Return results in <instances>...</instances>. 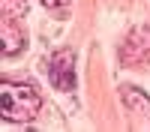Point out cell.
Returning a JSON list of instances; mask_svg holds the SVG:
<instances>
[{
  "label": "cell",
  "mask_w": 150,
  "mask_h": 132,
  "mask_svg": "<svg viewBox=\"0 0 150 132\" xmlns=\"http://www.w3.org/2000/svg\"><path fill=\"white\" fill-rule=\"evenodd\" d=\"M42 6L51 9V12H57V15H66L69 6H72V0H42Z\"/></svg>",
  "instance_id": "obj_5"
},
{
  "label": "cell",
  "mask_w": 150,
  "mask_h": 132,
  "mask_svg": "<svg viewBox=\"0 0 150 132\" xmlns=\"http://www.w3.org/2000/svg\"><path fill=\"white\" fill-rule=\"evenodd\" d=\"M42 99L33 84L24 81H3L0 84V114L12 123H27L39 114Z\"/></svg>",
  "instance_id": "obj_1"
},
{
  "label": "cell",
  "mask_w": 150,
  "mask_h": 132,
  "mask_svg": "<svg viewBox=\"0 0 150 132\" xmlns=\"http://www.w3.org/2000/svg\"><path fill=\"white\" fill-rule=\"evenodd\" d=\"M21 45H24V36H21V30H18V24L12 21V18H6L3 21V54H18L21 51Z\"/></svg>",
  "instance_id": "obj_3"
},
{
  "label": "cell",
  "mask_w": 150,
  "mask_h": 132,
  "mask_svg": "<svg viewBox=\"0 0 150 132\" xmlns=\"http://www.w3.org/2000/svg\"><path fill=\"white\" fill-rule=\"evenodd\" d=\"M123 102H126V108L132 114H150V99L135 87H123Z\"/></svg>",
  "instance_id": "obj_4"
},
{
  "label": "cell",
  "mask_w": 150,
  "mask_h": 132,
  "mask_svg": "<svg viewBox=\"0 0 150 132\" xmlns=\"http://www.w3.org/2000/svg\"><path fill=\"white\" fill-rule=\"evenodd\" d=\"M48 78H51V84L57 90H72L75 87V54L69 48L51 54V60H48Z\"/></svg>",
  "instance_id": "obj_2"
}]
</instances>
